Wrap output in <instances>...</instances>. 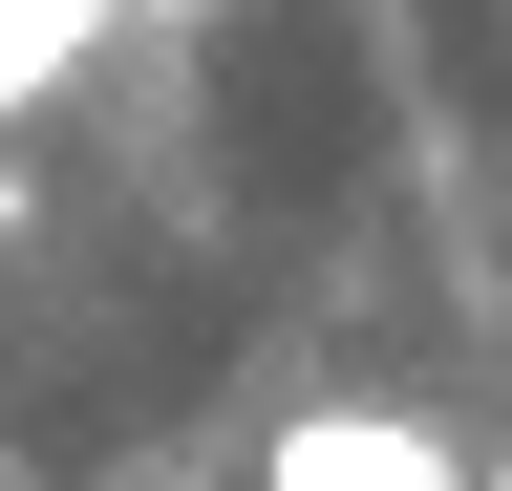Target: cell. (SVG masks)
Listing matches in <instances>:
<instances>
[{"label":"cell","mask_w":512,"mask_h":491,"mask_svg":"<svg viewBox=\"0 0 512 491\" xmlns=\"http://www.w3.org/2000/svg\"><path fill=\"white\" fill-rule=\"evenodd\" d=\"M256 491H470V449H448L427 406H299L278 449H256Z\"/></svg>","instance_id":"6da1fadb"},{"label":"cell","mask_w":512,"mask_h":491,"mask_svg":"<svg viewBox=\"0 0 512 491\" xmlns=\"http://www.w3.org/2000/svg\"><path fill=\"white\" fill-rule=\"evenodd\" d=\"M491 491H512V470H491Z\"/></svg>","instance_id":"7a4b0ae2"}]
</instances>
